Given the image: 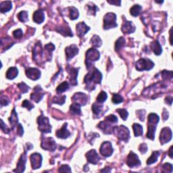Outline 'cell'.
Masks as SVG:
<instances>
[{
  "label": "cell",
  "mask_w": 173,
  "mask_h": 173,
  "mask_svg": "<svg viewBox=\"0 0 173 173\" xmlns=\"http://www.w3.org/2000/svg\"><path fill=\"white\" fill-rule=\"evenodd\" d=\"M45 49L47 50V52H49V53H51L52 52H53L54 50L55 49V46H54V45L52 44V43H49V44L45 45Z\"/></svg>",
  "instance_id": "obj_56"
},
{
  "label": "cell",
  "mask_w": 173,
  "mask_h": 173,
  "mask_svg": "<svg viewBox=\"0 0 173 173\" xmlns=\"http://www.w3.org/2000/svg\"><path fill=\"white\" fill-rule=\"evenodd\" d=\"M154 66V63L150 60V59L142 58L140 59L136 62L135 67L139 71H150Z\"/></svg>",
  "instance_id": "obj_6"
},
{
  "label": "cell",
  "mask_w": 173,
  "mask_h": 173,
  "mask_svg": "<svg viewBox=\"0 0 173 173\" xmlns=\"http://www.w3.org/2000/svg\"><path fill=\"white\" fill-rule=\"evenodd\" d=\"M78 68H71V69L68 71L69 75H70V82H71L72 85H77V78L78 75Z\"/></svg>",
  "instance_id": "obj_23"
},
{
  "label": "cell",
  "mask_w": 173,
  "mask_h": 173,
  "mask_svg": "<svg viewBox=\"0 0 173 173\" xmlns=\"http://www.w3.org/2000/svg\"><path fill=\"white\" fill-rule=\"evenodd\" d=\"M102 79V73L96 68H93V70L85 76L84 81L87 85V89H89V88H91L90 90H93L95 89V85L101 83Z\"/></svg>",
  "instance_id": "obj_1"
},
{
  "label": "cell",
  "mask_w": 173,
  "mask_h": 173,
  "mask_svg": "<svg viewBox=\"0 0 173 173\" xmlns=\"http://www.w3.org/2000/svg\"><path fill=\"white\" fill-rule=\"evenodd\" d=\"M72 100H73L74 104L82 106L87 104V102H88V97H87L86 94L80 93L79 92V93H76L74 94Z\"/></svg>",
  "instance_id": "obj_7"
},
{
  "label": "cell",
  "mask_w": 173,
  "mask_h": 173,
  "mask_svg": "<svg viewBox=\"0 0 173 173\" xmlns=\"http://www.w3.org/2000/svg\"><path fill=\"white\" fill-rule=\"evenodd\" d=\"M18 18L22 23H26L28 20V12L26 11H22L18 14Z\"/></svg>",
  "instance_id": "obj_40"
},
{
  "label": "cell",
  "mask_w": 173,
  "mask_h": 173,
  "mask_svg": "<svg viewBox=\"0 0 173 173\" xmlns=\"http://www.w3.org/2000/svg\"><path fill=\"white\" fill-rule=\"evenodd\" d=\"M87 7L89 8V12H90L91 14L95 15V13L98 10V8L95 4H93V3H89V4H87Z\"/></svg>",
  "instance_id": "obj_46"
},
{
  "label": "cell",
  "mask_w": 173,
  "mask_h": 173,
  "mask_svg": "<svg viewBox=\"0 0 173 173\" xmlns=\"http://www.w3.org/2000/svg\"><path fill=\"white\" fill-rule=\"evenodd\" d=\"M142 9L141 6L139 5H135L133 6L130 10V13L133 16L136 17L140 14V12Z\"/></svg>",
  "instance_id": "obj_38"
},
{
  "label": "cell",
  "mask_w": 173,
  "mask_h": 173,
  "mask_svg": "<svg viewBox=\"0 0 173 173\" xmlns=\"http://www.w3.org/2000/svg\"><path fill=\"white\" fill-rule=\"evenodd\" d=\"M42 160L41 155L38 153H35L30 155V162H31L32 169H37L40 168L42 164Z\"/></svg>",
  "instance_id": "obj_12"
},
{
  "label": "cell",
  "mask_w": 173,
  "mask_h": 173,
  "mask_svg": "<svg viewBox=\"0 0 173 173\" xmlns=\"http://www.w3.org/2000/svg\"><path fill=\"white\" fill-rule=\"evenodd\" d=\"M26 162H27V152H25L20 157L18 162L17 164V168L14 170V172H23L25 171Z\"/></svg>",
  "instance_id": "obj_16"
},
{
  "label": "cell",
  "mask_w": 173,
  "mask_h": 173,
  "mask_svg": "<svg viewBox=\"0 0 173 173\" xmlns=\"http://www.w3.org/2000/svg\"><path fill=\"white\" fill-rule=\"evenodd\" d=\"M137 117H139V119L141 121H143L144 119H145V111L143 110V109H141V110H138L137 112Z\"/></svg>",
  "instance_id": "obj_53"
},
{
  "label": "cell",
  "mask_w": 173,
  "mask_h": 173,
  "mask_svg": "<svg viewBox=\"0 0 173 173\" xmlns=\"http://www.w3.org/2000/svg\"><path fill=\"white\" fill-rule=\"evenodd\" d=\"M122 31L123 33L130 34L134 32L135 30V27L133 25L132 22L131 21H125L124 22L123 25L122 26Z\"/></svg>",
  "instance_id": "obj_19"
},
{
  "label": "cell",
  "mask_w": 173,
  "mask_h": 173,
  "mask_svg": "<svg viewBox=\"0 0 173 173\" xmlns=\"http://www.w3.org/2000/svg\"><path fill=\"white\" fill-rule=\"evenodd\" d=\"M109 122L105 120V121L101 122L100 123L98 124L97 126L103 131V132L106 133V134H111V133L113 132V127L111 126V124H109Z\"/></svg>",
  "instance_id": "obj_20"
},
{
  "label": "cell",
  "mask_w": 173,
  "mask_h": 173,
  "mask_svg": "<svg viewBox=\"0 0 173 173\" xmlns=\"http://www.w3.org/2000/svg\"><path fill=\"white\" fill-rule=\"evenodd\" d=\"M70 135H71V133L67 129V123L64 124L62 128L56 131V136L61 139H66Z\"/></svg>",
  "instance_id": "obj_21"
},
{
  "label": "cell",
  "mask_w": 173,
  "mask_h": 173,
  "mask_svg": "<svg viewBox=\"0 0 173 173\" xmlns=\"http://www.w3.org/2000/svg\"><path fill=\"white\" fill-rule=\"evenodd\" d=\"M113 132L120 141L127 142L130 138V131L125 126H114L113 127Z\"/></svg>",
  "instance_id": "obj_3"
},
{
  "label": "cell",
  "mask_w": 173,
  "mask_h": 173,
  "mask_svg": "<svg viewBox=\"0 0 173 173\" xmlns=\"http://www.w3.org/2000/svg\"><path fill=\"white\" fill-rule=\"evenodd\" d=\"M65 52L66 55L67 60H69L78 54V49L75 45H71L66 48Z\"/></svg>",
  "instance_id": "obj_18"
},
{
  "label": "cell",
  "mask_w": 173,
  "mask_h": 173,
  "mask_svg": "<svg viewBox=\"0 0 173 173\" xmlns=\"http://www.w3.org/2000/svg\"><path fill=\"white\" fill-rule=\"evenodd\" d=\"M159 155H160V153L159 152H157V151H154V152H153L152 154L151 155V156L149 157L148 161H147V164H148V165H150V164L155 163V162L157 160Z\"/></svg>",
  "instance_id": "obj_34"
},
{
  "label": "cell",
  "mask_w": 173,
  "mask_h": 173,
  "mask_svg": "<svg viewBox=\"0 0 173 173\" xmlns=\"http://www.w3.org/2000/svg\"><path fill=\"white\" fill-rule=\"evenodd\" d=\"M26 75L30 79L36 80L40 78L41 72L35 68H29L26 70Z\"/></svg>",
  "instance_id": "obj_14"
},
{
  "label": "cell",
  "mask_w": 173,
  "mask_h": 173,
  "mask_svg": "<svg viewBox=\"0 0 173 173\" xmlns=\"http://www.w3.org/2000/svg\"><path fill=\"white\" fill-rule=\"evenodd\" d=\"M157 124L150 123L148 122V133H147V137L148 139L154 140L155 138V129H156Z\"/></svg>",
  "instance_id": "obj_24"
},
{
  "label": "cell",
  "mask_w": 173,
  "mask_h": 173,
  "mask_svg": "<svg viewBox=\"0 0 173 173\" xmlns=\"http://www.w3.org/2000/svg\"><path fill=\"white\" fill-rule=\"evenodd\" d=\"M9 121L11 124L12 129H14L15 126H16L17 123H18V115H17L16 112L15 111V109L12 110V112L11 114L10 117L9 118Z\"/></svg>",
  "instance_id": "obj_30"
},
{
  "label": "cell",
  "mask_w": 173,
  "mask_h": 173,
  "mask_svg": "<svg viewBox=\"0 0 173 173\" xmlns=\"http://www.w3.org/2000/svg\"><path fill=\"white\" fill-rule=\"evenodd\" d=\"M151 48H152V51L154 52V54L155 55H157V56L160 55L162 52L161 45H160V43L157 41H155L151 43Z\"/></svg>",
  "instance_id": "obj_29"
},
{
  "label": "cell",
  "mask_w": 173,
  "mask_h": 173,
  "mask_svg": "<svg viewBox=\"0 0 173 173\" xmlns=\"http://www.w3.org/2000/svg\"><path fill=\"white\" fill-rule=\"evenodd\" d=\"M117 112L119 114L120 117L122 118L123 120H126L129 116V112L126 109H118Z\"/></svg>",
  "instance_id": "obj_42"
},
{
  "label": "cell",
  "mask_w": 173,
  "mask_h": 173,
  "mask_svg": "<svg viewBox=\"0 0 173 173\" xmlns=\"http://www.w3.org/2000/svg\"><path fill=\"white\" fill-rule=\"evenodd\" d=\"M165 102H166V104L171 105L172 102V97H166V99H165Z\"/></svg>",
  "instance_id": "obj_60"
},
{
  "label": "cell",
  "mask_w": 173,
  "mask_h": 173,
  "mask_svg": "<svg viewBox=\"0 0 173 173\" xmlns=\"http://www.w3.org/2000/svg\"><path fill=\"white\" fill-rule=\"evenodd\" d=\"M86 157L88 162L93 164H97L100 160V157L95 150L89 151L86 154Z\"/></svg>",
  "instance_id": "obj_15"
},
{
  "label": "cell",
  "mask_w": 173,
  "mask_h": 173,
  "mask_svg": "<svg viewBox=\"0 0 173 173\" xmlns=\"http://www.w3.org/2000/svg\"><path fill=\"white\" fill-rule=\"evenodd\" d=\"M126 164H127L129 167L130 168L137 167L141 164V161L139 160V157L137 154H135L133 152H131L128 155Z\"/></svg>",
  "instance_id": "obj_10"
},
{
  "label": "cell",
  "mask_w": 173,
  "mask_h": 173,
  "mask_svg": "<svg viewBox=\"0 0 173 173\" xmlns=\"http://www.w3.org/2000/svg\"><path fill=\"white\" fill-rule=\"evenodd\" d=\"M56 143L55 142L54 139L52 137L45 138L41 142V148L43 150L50 151V152H54L56 149Z\"/></svg>",
  "instance_id": "obj_8"
},
{
  "label": "cell",
  "mask_w": 173,
  "mask_h": 173,
  "mask_svg": "<svg viewBox=\"0 0 173 173\" xmlns=\"http://www.w3.org/2000/svg\"><path fill=\"white\" fill-rule=\"evenodd\" d=\"M108 3L112 4V5H115L119 6L120 5L121 1H108Z\"/></svg>",
  "instance_id": "obj_59"
},
{
  "label": "cell",
  "mask_w": 173,
  "mask_h": 173,
  "mask_svg": "<svg viewBox=\"0 0 173 173\" xmlns=\"http://www.w3.org/2000/svg\"><path fill=\"white\" fill-rule=\"evenodd\" d=\"M172 133L170 128L165 127L162 129L160 135V141L161 144H165L169 142L172 139Z\"/></svg>",
  "instance_id": "obj_9"
},
{
  "label": "cell",
  "mask_w": 173,
  "mask_h": 173,
  "mask_svg": "<svg viewBox=\"0 0 173 173\" xmlns=\"http://www.w3.org/2000/svg\"><path fill=\"white\" fill-rule=\"evenodd\" d=\"M59 172H71V168H70L69 166L66 165V164H64V165H62L60 168H59Z\"/></svg>",
  "instance_id": "obj_52"
},
{
  "label": "cell",
  "mask_w": 173,
  "mask_h": 173,
  "mask_svg": "<svg viewBox=\"0 0 173 173\" xmlns=\"http://www.w3.org/2000/svg\"><path fill=\"white\" fill-rule=\"evenodd\" d=\"M37 122H38L39 131L44 133H51L52 126L50 125L48 118L44 117L43 115H41L37 119Z\"/></svg>",
  "instance_id": "obj_4"
},
{
  "label": "cell",
  "mask_w": 173,
  "mask_h": 173,
  "mask_svg": "<svg viewBox=\"0 0 173 173\" xmlns=\"http://www.w3.org/2000/svg\"><path fill=\"white\" fill-rule=\"evenodd\" d=\"M57 31L60 32L64 36H69V37H73V33H72L71 29H70L68 27H66V26L63 25L62 27H58L57 28Z\"/></svg>",
  "instance_id": "obj_27"
},
{
  "label": "cell",
  "mask_w": 173,
  "mask_h": 173,
  "mask_svg": "<svg viewBox=\"0 0 173 173\" xmlns=\"http://www.w3.org/2000/svg\"><path fill=\"white\" fill-rule=\"evenodd\" d=\"M104 29H109L111 28L117 27V16L114 13H107L104 18Z\"/></svg>",
  "instance_id": "obj_5"
},
{
  "label": "cell",
  "mask_w": 173,
  "mask_h": 173,
  "mask_svg": "<svg viewBox=\"0 0 173 173\" xmlns=\"http://www.w3.org/2000/svg\"><path fill=\"white\" fill-rule=\"evenodd\" d=\"M24 133L23 131V128L20 124H18V134L20 135V136H23Z\"/></svg>",
  "instance_id": "obj_57"
},
{
  "label": "cell",
  "mask_w": 173,
  "mask_h": 173,
  "mask_svg": "<svg viewBox=\"0 0 173 173\" xmlns=\"http://www.w3.org/2000/svg\"><path fill=\"white\" fill-rule=\"evenodd\" d=\"M33 20L35 23L37 24H41L44 21L45 16H44V12L43 10H38L35 11L33 14V16H32Z\"/></svg>",
  "instance_id": "obj_22"
},
{
  "label": "cell",
  "mask_w": 173,
  "mask_h": 173,
  "mask_svg": "<svg viewBox=\"0 0 173 173\" xmlns=\"http://www.w3.org/2000/svg\"><path fill=\"white\" fill-rule=\"evenodd\" d=\"M162 117L164 118V120H166V119H168V112L165 109H164V112L162 114Z\"/></svg>",
  "instance_id": "obj_61"
},
{
  "label": "cell",
  "mask_w": 173,
  "mask_h": 173,
  "mask_svg": "<svg viewBox=\"0 0 173 173\" xmlns=\"http://www.w3.org/2000/svg\"><path fill=\"white\" fill-rule=\"evenodd\" d=\"M125 45V40L123 37H120V38L118 39V40L116 41L115 43V50L117 52H119V50L121 49Z\"/></svg>",
  "instance_id": "obj_37"
},
{
  "label": "cell",
  "mask_w": 173,
  "mask_h": 173,
  "mask_svg": "<svg viewBox=\"0 0 173 173\" xmlns=\"http://www.w3.org/2000/svg\"><path fill=\"white\" fill-rule=\"evenodd\" d=\"M68 88H69L68 83L66 81H64L62 83H61L60 85H58V87H57L56 89V91L58 94H60V93H62L63 92L67 91Z\"/></svg>",
  "instance_id": "obj_33"
},
{
  "label": "cell",
  "mask_w": 173,
  "mask_h": 173,
  "mask_svg": "<svg viewBox=\"0 0 173 173\" xmlns=\"http://www.w3.org/2000/svg\"><path fill=\"white\" fill-rule=\"evenodd\" d=\"M8 100L7 99H6V98H4V97H1V106H7L8 104Z\"/></svg>",
  "instance_id": "obj_58"
},
{
  "label": "cell",
  "mask_w": 173,
  "mask_h": 173,
  "mask_svg": "<svg viewBox=\"0 0 173 173\" xmlns=\"http://www.w3.org/2000/svg\"><path fill=\"white\" fill-rule=\"evenodd\" d=\"M22 106L24 107V108H27L28 110H30V109H32V108H34V105L32 104L31 103H30L29 101H28V100L23 101V104H22Z\"/></svg>",
  "instance_id": "obj_49"
},
{
  "label": "cell",
  "mask_w": 173,
  "mask_h": 173,
  "mask_svg": "<svg viewBox=\"0 0 173 173\" xmlns=\"http://www.w3.org/2000/svg\"><path fill=\"white\" fill-rule=\"evenodd\" d=\"M107 97H108V96H107V93H106V92L102 91L97 97V102L102 104L103 102H104L105 101L107 100Z\"/></svg>",
  "instance_id": "obj_43"
},
{
  "label": "cell",
  "mask_w": 173,
  "mask_h": 173,
  "mask_svg": "<svg viewBox=\"0 0 173 173\" xmlns=\"http://www.w3.org/2000/svg\"><path fill=\"white\" fill-rule=\"evenodd\" d=\"M92 110L94 115L97 116V117H100L102 114L101 113L103 110V105L101 103H94L92 106Z\"/></svg>",
  "instance_id": "obj_25"
},
{
  "label": "cell",
  "mask_w": 173,
  "mask_h": 173,
  "mask_svg": "<svg viewBox=\"0 0 173 173\" xmlns=\"http://www.w3.org/2000/svg\"><path fill=\"white\" fill-rule=\"evenodd\" d=\"M18 71L16 67H11L8 70L7 73H6V78L10 80L14 79L18 76Z\"/></svg>",
  "instance_id": "obj_26"
},
{
  "label": "cell",
  "mask_w": 173,
  "mask_h": 173,
  "mask_svg": "<svg viewBox=\"0 0 173 173\" xmlns=\"http://www.w3.org/2000/svg\"><path fill=\"white\" fill-rule=\"evenodd\" d=\"M76 29L78 36L79 37H83L90 30V28L88 26H87L84 22H82V23H80L76 25Z\"/></svg>",
  "instance_id": "obj_17"
},
{
  "label": "cell",
  "mask_w": 173,
  "mask_h": 173,
  "mask_svg": "<svg viewBox=\"0 0 173 173\" xmlns=\"http://www.w3.org/2000/svg\"><path fill=\"white\" fill-rule=\"evenodd\" d=\"M112 100L114 104H120V103L123 102V97L120 95H119V94H114Z\"/></svg>",
  "instance_id": "obj_44"
},
{
  "label": "cell",
  "mask_w": 173,
  "mask_h": 173,
  "mask_svg": "<svg viewBox=\"0 0 173 173\" xmlns=\"http://www.w3.org/2000/svg\"><path fill=\"white\" fill-rule=\"evenodd\" d=\"M13 35L16 39H20L23 35V30H22L20 28H18V29L15 30L14 32H13Z\"/></svg>",
  "instance_id": "obj_51"
},
{
  "label": "cell",
  "mask_w": 173,
  "mask_h": 173,
  "mask_svg": "<svg viewBox=\"0 0 173 173\" xmlns=\"http://www.w3.org/2000/svg\"><path fill=\"white\" fill-rule=\"evenodd\" d=\"M133 129L134 131L135 137L141 136L143 134V126L137 123H135L133 125Z\"/></svg>",
  "instance_id": "obj_31"
},
{
  "label": "cell",
  "mask_w": 173,
  "mask_h": 173,
  "mask_svg": "<svg viewBox=\"0 0 173 173\" xmlns=\"http://www.w3.org/2000/svg\"><path fill=\"white\" fill-rule=\"evenodd\" d=\"M1 130L3 131L4 133H6V134L9 133L10 131V129L8 128V126H6L5 124H4V122L3 120H2V119H1Z\"/></svg>",
  "instance_id": "obj_54"
},
{
  "label": "cell",
  "mask_w": 173,
  "mask_h": 173,
  "mask_svg": "<svg viewBox=\"0 0 173 173\" xmlns=\"http://www.w3.org/2000/svg\"><path fill=\"white\" fill-rule=\"evenodd\" d=\"M100 153L103 156L109 157L113 153V148L112 143L109 141H105L100 148Z\"/></svg>",
  "instance_id": "obj_11"
},
{
  "label": "cell",
  "mask_w": 173,
  "mask_h": 173,
  "mask_svg": "<svg viewBox=\"0 0 173 173\" xmlns=\"http://www.w3.org/2000/svg\"><path fill=\"white\" fill-rule=\"evenodd\" d=\"M162 172H172V165L171 164L166 163L162 166Z\"/></svg>",
  "instance_id": "obj_47"
},
{
  "label": "cell",
  "mask_w": 173,
  "mask_h": 173,
  "mask_svg": "<svg viewBox=\"0 0 173 173\" xmlns=\"http://www.w3.org/2000/svg\"><path fill=\"white\" fill-rule=\"evenodd\" d=\"M18 88L20 89V91L23 92V93H27V92L28 91V90H29V87L27 86V85L25 84V83H19V84L18 85Z\"/></svg>",
  "instance_id": "obj_48"
},
{
  "label": "cell",
  "mask_w": 173,
  "mask_h": 173,
  "mask_svg": "<svg viewBox=\"0 0 173 173\" xmlns=\"http://www.w3.org/2000/svg\"><path fill=\"white\" fill-rule=\"evenodd\" d=\"M100 56V52L97 49L94 48H90L87 50L86 52V60H85V64L87 69L89 70L90 68L93 65L94 62L99 60Z\"/></svg>",
  "instance_id": "obj_2"
},
{
  "label": "cell",
  "mask_w": 173,
  "mask_h": 173,
  "mask_svg": "<svg viewBox=\"0 0 173 173\" xmlns=\"http://www.w3.org/2000/svg\"><path fill=\"white\" fill-rule=\"evenodd\" d=\"M80 106L76 104H73L70 106V112L72 114L74 115H80L81 114V110H80Z\"/></svg>",
  "instance_id": "obj_32"
},
{
  "label": "cell",
  "mask_w": 173,
  "mask_h": 173,
  "mask_svg": "<svg viewBox=\"0 0 173 173\" xmlns=\"http://www.w3.org/2000/svg\"><path fill=\"white\" fill-rule=\"evenodd\" d=\"M106 120L111 122V123L114 124V123H117L118 122V118L116 117L115 115L111 114V115L108 116V117L106 118Z\"/></svg>",
  "instance_id": "obj_50"
},
{
  "label": "cell",
  "mask_w": 173,
  "mask_h": 173,
  "mask_svg": "<svg viewBox=\"0 0 173 173\" xmlns=\"http://www.w3.org/2000/svg\"><path fill=\"white\" fill-rule=\"evenodd\" d=\"M43 95H44V92H43V89H41L40 86L37 85L34 88V91L32 92L31 95H30V99L36 103H39L42 100Z\"/></svg>",
  "instance_id": "obj_13"
},
{
  "label": "cell",
  "mask_w": 173,
  "mask_h": 173,
  "mask_svg": "<svg viewBox=\"0 0 173 173\" xmlns=\"http://www.w3.org/2000/svg\"><path fill=\"white\" fill-rule=\"evenodd\" d=\"M139 150L141 154H145V153L147 152V151H148V146H147L145 143H142L139 146Z\"/></svg>",
  "instance_id": "obj_55"
},
{
  "label": "cell",
  "mask_w": 173,
  "mask_h": 173,
  "mask_svg": "<svg viewBox=\"0 0 173 173\" xmlns=\"http://www.w3.org/2000/svg\"><path fill=\"white\" fill-rule=\"evenodd\" d=\"M159 120V117L155 113H151L148 116V122H150V123L157 124L158 123Z\"/></svg>",
  "instance_id": "obj_39"
},
{
  "label": "cell",
  "mask_w": 173,
  "mask_h": 173,
  "mask_svg": "<svg viewBox=\"0 0 173 173\" xmlns=\"http://www.w3.org/2000/svg\"><path fill=\"white\" fill-rule=\"evenodd\" d=\"M91 43L94 47H100L102 45V39L97 35H94L91 39Z\"/></svg>",
  "instance_id": "obj_35"
},
{
  "label": "cell",
  "mask_w": 173,
  "mask_h": 173,
  "mask_svg": "<svg viewBox=\"0 0 173 173\" xmlns=\"http://www.w3.org/2000/svg\"><path fill=\"white\" fill-rule=\"evenodd\" d=\"M79 13H78V10L74 7H70L69 8V17L71 20L77 19Z\"/></svg>",
  "instance_id": "obj_36"
},
{
  "label": "cell",
  "mask_w": 173,
  "mask_h": 173,
  "mask_svg": "<svg viewBox=\"0 0 173 173\" xmlns=\"http://www.w3.org/2000/svg\"><path fill=\"white\" fill-rule=\"evenodd\" d=\"M172 146L170 147V150H169V153H168V155H169V156H170V158H172Z\"/></svg>",
  "instance_id": "obj_62"
},
{
  "label": "cell",
  "mask_w": 173,
  "mask_h": 173,
  "mask_svg": "<svg viewBox=\"0 0 173 173\" xmlns=\"http://www.w3.org/2000/svg\"><path fill=\"white\" fill-rule=\"evenodd\" d=\"M156 3H163V1H155Z\"/></svg>",
  "instance_id": "obj_63"
},
{
  "label": "cell",
  "mask_w": 173,
  "mask_h": 173,
  "mask_svg": "<svg viewBox=\"0 0 173 173\" xmlns=\"http://www.w3.org/2000/svg\"><path fill=\"white\" fill-rule=\"evenodd\" d=\"M66 101V96H62V97H54L53 98V102L54 104H60V105H62Z\"/></svg>",
  "instance_id": "obj_45"
},
{
  "label": "cell",
  "mask_w": 173,
  "mask_h": 173,
  "mask_svg": "<svg viewBox=\"0 0 173 173\" xmlns=\"http://www.w3.org/2000/svg\"><path fill=\"white\" fill-rule=\"evenodd\" d=\"M161 73L162 77L164 80H171L172 78V71H167L164 70Z\"/></svg>",
  "instance_id": "obj_41"
},
{
  "label": "cell",
  "mask_w": 173,
  "mask_h": 173,
  "mask_svg": "<svg viewBox=\"0 0 173 173\" xmlns=\"http://www.w3.org/2000/svg\"><path fill=\"white\" fill-rule=\"evenodd\" d=\"M12 8V2L10 1H2L0 4V10L2 13H6L9 12Z\"/></svg>",
  "instance_id": "obj_28"
}]
</instances>
